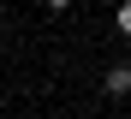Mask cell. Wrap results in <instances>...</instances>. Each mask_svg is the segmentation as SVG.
<instances>
[{
	"label": "cell",
	"mask_w": 131,
	"mask_h": 119,
	"mask_svg": "<svg viewBox=\"0 0 131 119\" xmlns=\"http://www.w3.org/2000/svg\"><path fill=\"white\" fill-rule=\"evenodd\" d=\"M66 6H72V0H48V12H66Z\"/></svg>",
	"instance_id": "obj_3"
},
{
	"label": "cell",
	"mask_w": 131,
	"mask_h": 119,
	"mask_svg": "<svg viewBox=\"0 0 131 119\" xmlns=\"http://www.w3.org/2000/svg\"><path fill=\"white\" fill-rule=\"evenodd\" d=\"M113 24H119V30L131 36V0H119V12H113Z\"/></svg>",
	"instance_id": "obj_2"
},
{
	"label": "cell",
	"mask_w": 131,
	"mask_h": 119,
	"mask_svg": "<svg viewBox=\"0 0 131 119\" xmlns=\"http://www.w3.org/2000/svg\"><path fill=\"white\" fill-rule=\"evenodd\" d=\"M101 89L113 95V101H125V95H131V60H113V66H107L101 71Z\"/></svg>",
	"instance_id": "obj_1"
}]
</instances>
